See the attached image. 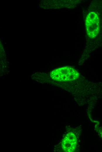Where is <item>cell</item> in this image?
Listing matches in <instances>:
<instances>
[{
  "instance_id": "3",
  "label": "cell",
  "mask_w": 102,
  "mask_h": 152,
  "mask_svg": "<svg viewBox=\"0 0 102 152\" xmlns=\"http://www.w3.org/2000/svg\"><path fill=\"white\" fill-rule=\"evenodd\" d=\"M76 138L73 133L68 134L63 141L64 149L67 151L72 152L74 151L76 145Z\"/></svg>"
},
{
  "instance_id": "1",
  "label": "cell",
  "mask_w": 102,
  "mask_h": 152,
  "mask_svg": "<svg viewBox=\"0 0 102 152\" xmlns=\"http://www.w3.org/2000/svg\"><path fill=\"white\" fill-rule=\"evenodd\" d=\"M50 76L53 80L59 81H69L77 79L79 75L77 71L73 68L66 66L52 71Z\"/></svg>"
},
{
  "instance_id": "2",
  "label": "cell",
  "mask_w": 102,
  "mask_h": 152,
  "mask_svg": "<svg viewBox=\"0 0 102 152\" xmlns=\"http://www.w3.org/2000/svg\"><path fill=\"white\" fill-rule=\"evenodd\" d=\"M99 19L98 15L94 12H91L87 15L85 25L87 33L91 38H94L99 32Z\"/></svg>"
}]
</instances>
